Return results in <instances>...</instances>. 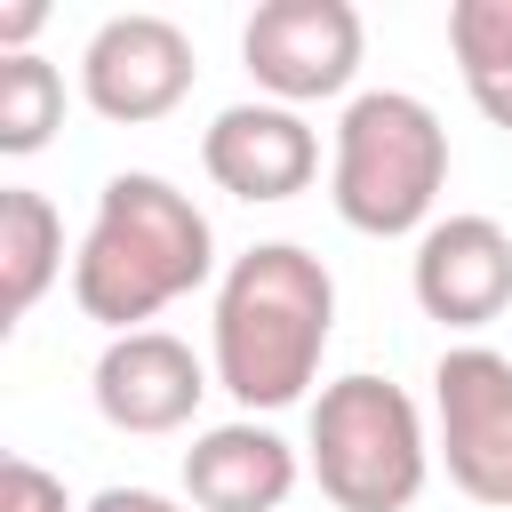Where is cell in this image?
<instances>
[{
	"label": "cell",
	"instance_id": "6da1fadb",
	"mask_svg": "<svg viewBox=\"0 0 512 512\" xmlns=\"http://www.w3.org/2000/svg\"><path fill=\"white\" fill-rule=\"evenodd\" d=\"M336 336V280L312 248L296 240H256L248 256H232V272L216 280V320H208V360L216 384L248 408H296L320 384Z\"/></svg>",
	"mask_w": 512,
	"mask_h": 512
},
{
	"label": "cell",
	"instance_id": "7a4b0ae2",
	"mask_svg": "<svg viewBox=\"0 0 512 512\" xmlns=\"http://www.w3.org/2000/svg\"><path fill=\"white\" fill-rule=\"evenodd\" d=\"M216 272V232L192 208V192H176L152 168H120L96 192V216L80 232L72 256V304L112 328L136 336L152 312H168L176 296H192Z\"/></svg>",
	"mask_w": 512,
	"mask_h": 512
},
{
	"label": "cell",
	"instance_id": "3957f363",
	"mask_svg": "<svg viewBox=\"0 0 512 512\" xmlns=\"http://www.w3.org/2000/svg\"><path fill=\"white\" fill-rule=\"evenodd\" d=\"M448 184V128L424 96L408 88H368L344 104L336 120V160H328V200L352 232L368 240H400V232H432Z\"/></svg>",
	"mask_w": 512,
	"mask_h": 512
},
{
	"label": "cell",
	"instance_id": "277c9868",
	"mask_svg": "<svg viewBox=\"0 0 512 512\" xmlns=\"http://www.w3.org/2000/svg\"><path fill=\"white\" fill-rule=\"evenodd\" d=\"M304 456H312V480L336 512H408L432 480V440H424L416 400L368 368L320 384L312 424H304Z\"/></svg>",
	"mask_w": 512,
	"mask_h": 512
},
{
	"label": "cell",
	"instance_id": "5b68a950",
	"mask_svg": "<svg viewBox=\"0 0 512 512\" xmlns=\"http://www.w3.org/2000/svg\"><path fill=\"white\" fill-rule=\"evenodd\" d=\"M360 56H368V24H360L352 0H264L240 24L248 80L288 112L344 96L360 80Z\"/></svg>",
	"mask_w": 512,
	"mask_h": 512
},
{
	"label": "cell",
	"instance_id": "8992f818",
	"mask_svg": "<svg viewBox=\"0 0 512 512\" xmlns=\"http://www.w3.org/2000/svg\"><path fill=\"white\" fill-rule=\"evenodd\" d=\"M432 416L448 480L472 504L512 512V360L496 344H448L432 368Z\"/></svg>",
	"mask_w": 512,
	"mask_h": 512
},
{
	"label": "cell",
	"instance_id": "52a82bcc",
	"mask_svg": "<svg viewBox=\"0 0 512 512\" xmlns=\"http://www.w3.org/2000/svg\"><path fill=\"white\" fill-rule=\"evenodd\" d=\"M200 64H192V40L184 24L152 16V8H128V16H104L80 48V96L96 120L112 128H152L168 120L184 96H192Z\"/></svg>",
	"mask_w": 512,
	"mask_h": 512
},
{
	"label": "cell",
	"instance_id": "ba28073f",
	"mask_svg": "<svg viewBox=\"0 0 512 512\" xmlns=\"http://www.w3.org/2000/svg\"><path fill=\"white\" fill-rule=\"evenodd\" d=\"M200 168L216 192L264 208V200H296L312 176H320V136L304 112L256 96V104H224L200 136Z\"/></svg>",
	"mask_w": 512,
	"mask_h": 512
},
{
	"label": "cell",
	"instance_id": "9c48e42d",
	"mask_svg": "<svg viewBox=\"0 0 512 512\" xmlns=\"http://www.w3.org/2000/svg\"><path fill=\"white\" fill-rule=\"evenodd\" d=\"M96 416L112 432H136V440H160V432H184L200 416V392H208V368L192 360L184 336L168 328H136V336H112L96 352Z\"/></svg>",
	"mask_w": 512,
	"mask_h": 512
},
{
	"label": "cell",
	"instance_id": "30bf717a",
	"mask_svg": "<svg viewBox=\"0 0 512 512\" xmlns=\"http://www.w3.org/2000/svg\"><path fill=\"white\" fill-rule=\"evenodd\" d=\"M408 288L440 328H488L512 304V232L496 216H432L408 256Z\"/></svg>",
	"mask_w": 512,
	"mask_h": 512
},
{
	"label": "cell",
	"instance_id": "8fae6325",
	"mask_svg": "<svg viewBox=\"0 0 512 512\" xmlns=\"http://www.w3.org/2000/svg\"><path fill=\"white\" fill-rule=\"evenodd\" d=\"M296 448L256 424V416H232V424H208L192 448H184V496L200 512H280L288 488H296Z\"/></svg>",
	"mask_w": 512,
	"mask_h": 512
},
{
	"label": "cell",
	"instance_id": "7c38bea8",
	"mask_svg": "<svg viewBox=\"0 0 512 512\" xmlns=\"http://www.w3.org/2000/svg\"><path fill=\"white\" fill-rule=\"evenodd\" d=\"M56 272H64V216H56V200L32 192V184H8L0 192V312L24 320L48 296Z\"/></svg>",
	"mask_w": 512,
	"mask_h": 512
},
{
	"label": "cell",
	"instance_id": "4fadbf2b",
	"mask_svg": "<svg viewBox=\"0 0 512 512\" xmlns=\"http://www.w3.org/2000/svg\"><path fill=\"white\" fill-rule=\"evenodd\" d=\"M448 56L464 72V96L512 128V0H456L448 8Z\"/></svg>",
	"mask_w": 512,
	"mask_h": 512
},
{
	"label": "cell",
	"instance_id": "5bb4252c",
	"mask_svg": "<svg viewBox=\"0 0 512 512\" xmlns=\"http://www.w3.org/2000/svg\"><path fill=\"white\" fill-rule=\"evenodd\" d=\"M64 128V72L48 56H0V152L24 160Z\"/></svg>",
	"mask_w": 512,
	"mask_h": 512
},
{
	"label": "cell",
	"instance_id": "9a60e30c",
	"mask_svg": "<svg viewBox=\"0 0 512 512\" xmlns=\"http://www.w3.org/2000/svg\"><path fill=\"white\" fill-rule=\"evenodd\" d=\"M0 512H80V504L64 496V480H56L48 464L8 456V464H0Z\"/></svg>",
	"mask_w": 512,
	"mask_h": 512
},
{
	"label": "cell",
	"instance_id": "2e32d148",
	"mask_svg": "<svg viewBox=\"0 0 512 512\" xmlns=\"http://www.w3.org/2000/svg\"><path fill=\"white\" fill-rule=\"evenodd\" d=\"M80 512H184L176 496H160V488H96Z\"/></svg>",
	"mask_w": 512,
	"mask_h": 512
},
{
	"label": "cell",
	"instance_id": "e0dca14e",
	"mask_svg": "<svg viewBox=\"0 0 512 512\" xmlns=\"http://www.w3.org/2000/svg\"><path fill=\"white\" fill-rule=\"evenodd\" d=\"M40 16H48V8H8V16H0V40H8V56H24V40L40 32Z\"/></svg>",
	"mask_w": 512,
	"mask_h": 512
}]
</instances>
